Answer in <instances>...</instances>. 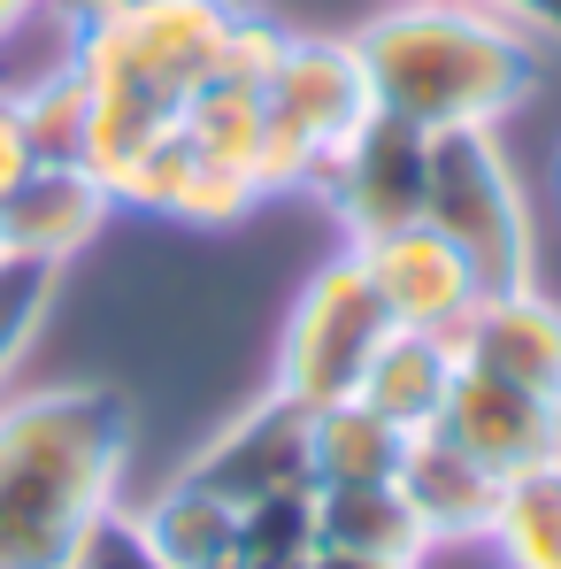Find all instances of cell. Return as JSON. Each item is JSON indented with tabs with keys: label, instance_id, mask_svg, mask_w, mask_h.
Listing matches in <instances>:
<instances>
[{
	"label": "cell",
	"instance_id": "cell-28",
	"mask_svg": "<svg viewBox=\"0 0 561 569\" xmlns=\"http://www.w3.org/2000/svg\"><path fill=\"white\" fill-rule=\"evenodd\" d=\"M554 192H561V154H554Z\"/></svg>",
	"mask_w": 561,
	"mask_h": 569
},
{
	"label": "cell",
	"instance_id": "cell-24",
	"mask_svg": "<svg viewBox=\"0 0 561 569\" xmlns=\"http://www.w3.org/2000/svg\"><path fill=\"white\" fill-rule=\"evenodd\" d=\"M39 154H31V131H23V116H16V93L0 86V200L16 192V178L31 170Z\"/></svg>",
	"mask_w": 561,
	"mask_h": 569
},
{
	"label": "cell",
	"instance_id": "cell-19",
	"mask_svg": "<svg viewBox=\"0 0 561 569\" xmlns=\"http://www.w3.org/2000/svg\"><path fill=\"white\" fill-rule=\"evenodd\" d=\"M8 93H16V116L31 131L39 162H78V147H86V78L70 70V54L54 70H39L31 86H8Z\"/></svg>",
	"mask_w": 561,
	"mask_h": 569
},
{
	"label": "cell",
	"instance_id": "cell-8",
	"mask_svg": "<svg viewBox=\"0 0 561 569\" xmlns=\"http://www.w3.org/2000/svg\"><path fill=\"white\" fill-rule=\"evenodd\" d=\"M462 455H477L492 477H531V470H561V400L523 392V385L492 378V370H454V392L439 408V423Z\"/></svg>",
	"mask_w": 561,
	"mask_h": 569
},
{
	"label": "cell",
	"instance_id": "cell-10",
	"mask_svg": "<svg viewBox=\"0 0 561 569\" xmlns=\"http://www.w3.org/2000/svg\"><path fill=\"white\" fill-rule=\"evenodd\" d=\"M116 216V192L100 186L86 162H31L16 192L0 200V254L70 270Z\"/></svg>",
	"mask_w": 561,
	"mask_h": 569
},
{
	"label": "cell",
	"instance_id": "cell-7",
	"mask_svg": "<svg viewBox=\"0 0 561 569\" xmlns=\"http://www.w3.org/2000/svg\"><path fill=\"white\" fill-rule=\"evenodd\" d=\"M186 485L231 500V508H262L278 492H308V408H292L284 392L262 385V400L231 408L186 462H178Z\"/></svg>",
	"mask_w": 561,
	"mask_h": 569
},
{
	"label": "cell",
	"instance_id": "cell-21",
	"mask_svg": "<svg viewBox=\"0 0 561 569\" xmlns=\"http://www.w3.org/2000/svg\"><path fill=\"white\" fill-rule=\"evenodd\" d=\"M315 555V485L247 508V569H308Z\"/></svg>",
	"mask_w": 561,
	"mask_h": 569
},
{
	"label": "cell",
	"instance_id": "cell-4",
	"mask_svg": "<svg viewBox=\"0 0 561 569\" xmlns=\"http://www.w3.org/2000/svg\"><path fill=\"white\" fill-rule=\"evenodd\" d=\"M423 223L477 270L484 292L539 284V216L500 131H431Z\"/></svg>",
	"mask_w": 561,
	"mask_h": 569
},
{
	"label": "cell",
	"instance_id": "cell-6",
	"mask_svg": "<svg viewBox=\"0 0 561 569\" xmlns=\"http://www.w3.org/2000/svg\"><path fill=\"white\" fill-rule=\"evenodd\" d=\"M423 178H431V131H415L408 116L377 108L370 123L323 162V178L308 192L323 200V216L339 223L347 247H370L384 231L423 223Z\"/></svg>",
	"mask_w": 561,
	"mask_h": 569
},
{
	"label": "cell",
	"instance_id": "cell-27",
	"mask_svg": "<svg viewBox=\"0 0 561 569\" xmlns=\"http://www.w3.org/2000/svg\"><path fill=\"white\" fill-rule=\"evenodd\" d=\"M223 8H239V16H254V8H262V0H223Z\"/></svg>",
	"mask_w": 561,
	"mask_h": 569
},
{
	"label": "cell",
	"instance_id": "cell-5",
	"mask_svg": "<svg viewBox=\"0 0 561 569\" xmlns=\"http://www.w3.org/2000/svg\"><path fill=\"white\" fill-rule=\"evenodd\" d=\"M392 316L377 300L370 270L354 247H339L331 262H315L308 284L292 292L278 331V355H270V392H284L292 408H331V400H354L370 378L377 347H384Z\"/></svg>",
	"mask_w": 561,
	"mask_h": 569
},
{
	"label": "cell",
	"instance_id": "cell-9",
	"mask_svg": "<svg viewBox=\"0 0 561 569\" xmlns=\"http://www.w3.org/2000/svg\"><path fill=\"white\" fill-rule=\"evenodd\" d=\"M354 254H362V270H370L377 300H384V316H392V331H439V339H454V331L469 323V308L484 300L477 270H469L431 223L384 231V239L354 247Z\"/></svg>",
	"mask_w": 561,
	"mask_h": 569
},
{
	"label": "cell",
	"instance_id": "cell-1",
	"mask_svg": "<svg viewBox=\"0 0 561 569\" xmlns=\"http://www.w3.org/2000/svg\"><path fill=\"white\" fill-rule=\"evenodd\" d=\"M139 416L100 378L0 392V569H78L123 508Z\"/></svg>",
	"mask_w": 561,
	"mask_h": 569
},
{
	"label": "cell",
	"instance_id": "cell-16",
	"mask_svg": "<svg viewBox=\"0 0 561 569\" xmlns=\"http://www.w3.org/2000/svg\"><path fill=\"white\" fill-rule=\"evenodd\" d=\"M315 547L377 555V562H415V569L439 555L392 477H384V485H323V492H315Z\"/></svg>",
	"mask_w": 561,
	"mask_h": 569
},
{
	"label": "cell",
	"instance_id": "cell-18",
	"mask_svg": "<svg viewBox=\"0 0 561 569\" xmlns=\"http://www.w3.org/2000/svg\"><path fill=\"white\" fill-rule=\"evenodd\" d=\"M484 547L500 555V569H561V470L515 477Z\"/></svg>",
	"mask_w": 561,
	"mask_h": 569
},
{
	"label": "cell",
	"instance_id": "cell-20",
	"mask_svg": "<svg viewBox=\"0 0 561 569\" xmlns=\"http://www.w3.org/2000/svg\"><path fill=\"white\" fill-rule=\"evenodd\" d=\"M54 300H62V270L23 262V254H0V392L16 385L23 355L39 347V331H47Z\"/></svg>",
	"mask_w": 561,
	"mask_h": 569
},
{
	"label": "cell",
	"instance_id": "cell-12",
	"mask_svg": "<svg viewBox=\"0 0 561 569\" xmlns=\"http://www.w3.org/2000/svg\"><path fill=\"white\" fill-rule=\"evenodd\" d=\"M116 208H147V216H170V223H186V231H239V223L262 208V186H254V170L200 154L186 131H178V139H162V147L123 178Z\"/></svg>",
	"mask_w": 561,
	"mask_h": 569
},
{
	"label": "cell",
	"instance_id": "cell-23",
	"mask_svg": "<svg viewBox=\"0 0 561 569\" xmlns=\"http://www.w3.org/2000/svg\"><path fill=\"white\" fill-rule=\"evenodd\" d=\"M78 569H154V555L131 539V523H123V508H116V516L100 523V539L86 547V562H78Z\"/></svg>",
	"mask_w": 561,
	"mask_h": 569
},
{
	"label": "cell",
	"instance_id": "cell-17",
	"mask_svg": "<svg viewBox=\"0 0 561 569\" xmlns=\"http://www.w3.org/2000/svg\"><path fill=\"white\" fill-rule=\"evenodd\" d=\"M400 431L377 416L370 400H331L308 416V485H384L400 470Z\"/></svg>",
	"mask_w": 561,
	"mask_h": 569
},
{
	"label": "cell",
	"instance_id": "cell-25",
	"mask_svg": "<svg viewBox=\"0 0 561 569\" xmlns=\"http://www.w3.org/2000/svg\"><path fill=\"white\" fill-rule=\"evenodd\" d=\"M308 569H415V562H377V555H339V547H315Z\"/></svg>",
	"mask_w": 561,
	"mask_h": 569
},
{
	"label": "cell",
	"instance_id": "cell-15",
	"mask_svg": "<svg viewBox=\"0 0 561 569\" xmlns=\"http://www.w3.org/2000/svg\"><path fill=\"white\" fill-rule=\"evenodd\" d=\"M454 370H462L454 339H439V331H384V347H377V362L354 400H370L400 439H415V431L439 423V408L454 392Z\"/></svg>",
	"mask_w": 561,
	"mask_h": 569
},
{
	"label": "cell",
	"instance_id": "cell-3",
	"mask_svg": "<svg viewBox=\"0 0 561 569\" xmlns=\"http://www.w3.org/2000/svg\"><path fill=\"white\" fill-rule=\"evenodd\" d=\"M377 116L370 70L354 54V31H284L270 86H262V147L254 178L262 192H308L323 162Z\"/></svg>",
	"mask_w": 561,
	"mask_h": 569
},
{
	"label": "cell",
	"instance_id": "cell-11",
	"mask_svg": "<svg viewBox=\"0 0 561 569\" xmlns=\"http://www.w3.org/2000/svg\"><path fill=\"white\" fill-rule=\"evenodd\" d=\"M392 485H400V500L415 508V523L431 531L439 555L484 547L492 523H500V500H508V477H492L477 455H462L447 431H415V439L400 447Z\"/></svg>",
	"mask_w": 561,
	"mask_h": 569
},
{
	"label": "cell",
	"instance_id": "cell-26",
	"mask_svg": "<svg viewBox=\"0 0 561 569\" xmlns=\"http://www.w3.org/2000/svg\"><path fill=\"white\" fill-rule=\"evenodd\" d=\"M39 16V0H0V47H16V31Z\"/></svg>",
	"mask_w": 561,
	"mask_h": 569
},
{
	"label": "cell",
	"instance_id": "cell-2",
	"mask_svg": "<svg viewBox=\"0 0 561 569\" xmlns=\"http://www.w3.org/2000/svg\"><path fill=\"white\" fill-rule=\"evenodd\" d=\"M354 54L370 70L384 116L415 131H500L515 108L547 93L554 54L500 23L477 0H384L354 23Z\"/></svg>",
	"mask_w": 561,
	"mask_h": 569
},
{
	"label": "cell",
	"instance_id": "cell-22",
	"mask_svg": "<svg viewBox=\"0 0 561 569\" xmlns=\"http://www.w3.org/2000/svg\"><path fill=\"white\" fill-rule=\"evenodd\" d=\"M477 8H492L500 23H515L523 39H539V47L561 62V0H477Z\"/></svg>",
	"mask_w": 561,
	"mask_h": 569
},
{
	"label": "cell",
	"instance_id": "cell-14",
	"mask_svg": "<svg viewBox=\"0 0 561 569\" xmlns=\"http://www.w3.org/2000/svg\"><path fill=\"white\" fill-rule=\"evenodd\" d=\"M123 523L154 555V569H247V508L186 477H162L139 508H123Z\"/></svg>",
	"mask_w": 561,
	"mask_h": 569
},
{
	"label": "cell",
	"instance_id": "cell-13",
	"mask_svg": "<svg viewBox=\"0 0 561 569\" xmlns=\"http://www.w3.org/2000/svg\"><path fill=\"white\" fill-rule=\"evenodd\" d=\"M454 355L469 370L523 385L561 400V300L547 284H515V292H484L469 308V323L454 331Z\"/></svg>",
	"mask_w": 561,
	"mask_h": 569
}]
</instances>
